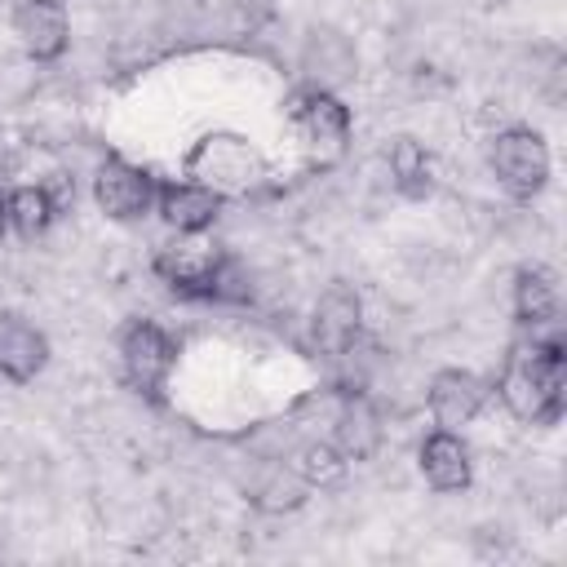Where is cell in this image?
<instances>
[{
  "label": "cell",
  "instance_id": "1",
  "mask_svg": "<svg viewBox=\"0 0 567 567\" xmlns=\"http://www.w3.org/2000/svg\"><path fill=\"white\" fill-rule=\"evenodd\" d=\"M527 332L532 337L509 350L496 390H501L505 408L518 421L549 425L563 412V372H567L563 332H558V319L554 323H540V328H527Z\"/></svg>",
  "mask_w": 567,
  "mask_h": 567
},
{
  "label": "cell",
  "instance_id": "2",
  "mask_svg": "<svg viewBox=\"0 0 567 567\" xmlns=\"http://www.w3.org/2000/svg\"><path fill=\"white\" fill-rule=\"evenodd\" d=\"M487 164H492V177L501 182V190L514 199H532L549 182V146L527 124L501 128L487 146Z\"/></svg>",
  "mask_w": 567,
  "mask_h": 567
},
{
  "label": "cell",
  "instance_id": "3",
  "mask_svg": "<svg viewBox=\"0 0 567 567\" xmlns=\"http://www.w3.org/2000/svg\"><path fill=\"white\" fill-rule=\"evenodd\" d=\"M120 363H124V377L133 390L142 394H159L173 363H177V346L173 337L151 323V319H133L124 332H120Z\"/></svg>",
  "mask_w": 567,
  "mask_h": 567
},
{
  "label": "cell",
  "instance_id": "4",
  "mask_svg": "<svg viewBox=\"0 0 567 567\" xmlns=\"http://www.w3.org/2000/svg\"><path fill=\"white\" fill-rule=\"evenodd\" d=\"M155 190H159L155 177L146 168L120 159V155L102 159L97 173H93V199H97V208L111 221H137V217H146L155 208Z\"/></svg>",
  "mask_w": 567,
  "mask_h": 567
},
{
  "label": "cell",
  "instance_id": "5",
  "mask_svg": "<svg viewBox=\"0 0 567 567\" xmlns=\"http://www.w3.org/2000/svg\"><path fill=\"white\" fill-rule=\"evenodd\" d=\"M363 332V301L350 284H328L310 315V337L328 359H346Z\"/></svg>",
  "mask_w": 567,
  "mask_h": 567
},
{
  "label": "cell",
  "instance_id": "6",
  "mask_svg": "<svg viewBox=\"0 0 567 567\" xmlns=\"http://www.w3.org/2000/svg\"><path fill=\"white\" fill-rule=\"evenodd\" d=\"M13 35L31 62H58L71 44L66 0H18L13 4Z\"/></svg>",
  "mask_w": 567,
  "mask_h": 567
},
{
  "label": "cell",
  "instance_id": "7",
  "mask_svg": "<svg viewBox=\"0 0 567 567\" xmlns=\"http://www.w3.org/2000/svg\"><path fill=\"white\" fill-rule=\"evenodd\" d=\"M483 403H487V385H483V377H474L465 368L434 372V381L425 390V408L439 430H465L483 412Z\"/></svg>",
  "mask_w": 567,
  "mask_h": 567
},
{
  "label": "cell",
  "instance_id": "8",
  "mask_svg": "<svg viewBox=\"0 0 567 567\" xmlns=\"http://www.w3.org/2000/svg\"><path fill=\"white\" fill-rule=\"evenodd\" d=\"M221 204H226V195L195 182V177L190 182H164L155 190V208H159L164 226L177 235H204L221 217Z\"/></svg>",
  "mask_w": 567,
  "mask_h": 567
},
{
  "label": "cell",
  "instance_id": "9",
  "mask_svg": "<svg viewBox=\"0 0 567 567\" xmlns=\"http://www.w3.org/2000/svg\"><path fill=\"white\" fill-rule=\"evenodd\" d=\"M354 66H359V53L354 44L337 31V27H315L301 44V75H306V89H341L354 80Z\"/></svg>",
  "mask_w": 567,
  "mask_h": 567
},
{
  "label": "cell",
  "instance_id": "10",
  "mask_svg": "<svg viewBox=\"0 0 567 567\" xmlns=\"http://www.w3.org/2000/svg\"><path fill=\"white\" fill-rule=\"evenodd\" d=\"M217 261H221L217 244H204L199 235H182L177 244H168V248L155 257V270H159V279H164L173 292H182V297H204V301H208V279H213Z\"/></svg>",
  "mask_w": 567,
  "mask_h": 567
},
{
  "label": "cell",
  "instance_id": "11",
  "mask_svg": "<svg viewBox=\"0 0 567 567\" xmlns=\"http://www.w3.org/2000/svg\"><path fill=\"white\" fill-rule=\"evenodd\" d=\"M416 465H421V478L434 487V492H465L470 478H474V461H470V447L461 439V430H430L421 439V452H416Z\"/></svg>",
  "mask_w": 567,
  "mask_h": 567
},
{
  "label": "cell",
  "instance_id": "12",
  "mask_svg": "<svg viewBox=\"0 0 567 567\" xmlns=\"http://www.w3.org/2000/svg\"><path fill=\"white\" fill-rule=\"evenodd\" d=\"M44 363H49V337L18 315H0V377L27 385L44 372Z\"/></svg>",
  "mask_w": 567,
  "mask_h": 567
},
{
  "label": "cell",
  "instance_id": "13",
  "mask_svg": "<svg viewBox=\"0 0 567 567\" xmlns=\"http://www.w3.org/2000/svg\"><path fill=\"white\" fill-rule=\"evenodd\" d=\"M381 439H385V425H381V412L363 399V394H350L337 412V425H332V447L359 465V461H372L381 452Z\"/></svg>",
  "mask_w": 567,
  "mask_h": 567
},
{
  "label": "cell",
  "instance_id": "14",
  "mask_svg": "<svg viewBox=\"0 0 567 567\" xmlns=\"http://www.w3.org/2000/svg\"><path fill=\"white\" fill-rule=\"evenodd\" d=\"M292 120H297V128L306 133V142L328 146L332 155H337V151L346 146V137H350V111H346L332 93H323V89L297 93V97H292Z\"/></svg>",
  "mask_w": 567,
  "mask_h": 567
},
{
  "label": "cell",
  "instance_id": "15",
  "mask_svg": "<svg viewBox=\"0 0 567 567\" xmlns=\"http://www.w3.org/2000/svg\"><path fill=\"white\" fill-rule=\"evenodd\" d=\"M190 168H195V182H204V186L217 190V182H244V177H252L257 155L239 137H204L195 146V155H190Z\"/></svg>",
  "mask_w": 567,
  "mask_h": 567
},
{
  "label": "cell",
  "instance_id": "16",
  "mask_svg": "<svg viewBox=\"0 0 567 567\" xmlns=\"http://www.w3.org/2000/svg\"><path fill=\"white\" fill-rule=\"evenodd\" d=\"M310 496V487L301 483V474L284 461H266L252 483H248V501L261 509V514H288V509H301Z\"/></svg>",
  "mask_w": 567,
  "mask_h": 567
},
{
  "label": "cell",
  "instance_id": "17",
  "mask_svg": "<svg viewBox=\"0 0 567 567\" xmlns=\"http://www.w3.org/2000/svg\"><path fill=\"white\" fill-rule=\"evenodd\" d=\"M514 315L523 328H540L558 319V284L545 266H523L514 275Z\"/></svg>",
  "mask_w": 567,
  "mask_h": 567
},
{
  "label": "cell",
  "instance_id": "18",
  "mask_svg": "<svg viewBox=\"0 0 567 567\" xmlns=\"http://www.w3.org/2000/svg\"><path fill=\"white\" fill-rule=\"evenodd\" d=\"M385 159H390L394 186H399L408 199L430 195V186H434V164H430V155H425V146H421L416 137H394V146H390Z\"/></svg>",
  "mask_w": 567,
  "mask_h": 567
},
{
  "label": "cell",
  "instance_id": "19",
  "mask_svg": "<svg viewBox=\"0 0 567 567\" xmlns=\"http://www.w3.org/2000/svg\"><path fill=\"white\" fill-rule=\"evenodd\" d=\"M4 199H9V230H18L22 239L44 235L58 217V199H53L49 186H18Z\"/></svg>",
  "mask_w": 567,
  "mask_h": 567
},
{
  "label": "cell",
  "instance_id": "20",
  "mask_svg": "<svg viewBox=\"0 0 567 567\" xmlns=\"http://www.w3.org/2000/svg\"><path fill=\"white\" fill-rule=\"evenodd\" d=\"M288 465L301 474L306 487H337L346 478V470H350V461L332 443H301Z\"/></svg>",
  "mask_w": 567,
  "mask_h": 567
},
{
  "label": "cell",
  "instance_id": "21",
  "mask_svg": "<svg viewBox=\"0 0 567 567\" xmlns=\"http://www.w3.org/2000/svg\"><path fill=\"white\" fill-rule=\"evenodd\" d=\"M208 301H221V306H244V301H252V270H248L239 257L221 252V261H217V270H213V279H208Z\"/></svg>",
  "mask_w": 567,
  "mask_h": 567
},
{
  "label": "cell",
  "instance_id": "22",
  "mask_svg": "<svg viewBox=\"0 0 567 567\" xmlns=\"http://www.w3.org/2000/svg\"><path fill=\"white\" fill-rule=\"evenodd\" d=\"M9 235V199H4V190H0V239Z\"/></svg>",
  "mask_w": 567,
  "mask_h": 567
}]
</instances>
